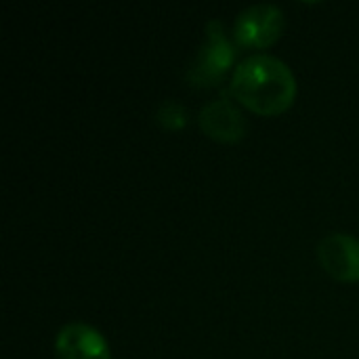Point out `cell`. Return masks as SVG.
I'll use <instances>...</instances> for the list:
<instances>
[{
  "instance_id": "obj_1",
  "label": "cell",
  "mask_w": 359,
  "mask_h": 359,
  "mask_svg": "<svg viewBox=\"0 0 359 359\" xmlns=\"http://www.w3.org/2000/svg\"><path fill=\"white\" fill-rule=\"evenodd\" d=\"M231 95L259 116H278L294 103L297 78L280 57L257 53L236 65Z\"/></svg>"
},
{
  "instance_id": "obj_2",
  "label": "cell",
  "mask_w": 359,
  "mask_h": 359,
  "mask_svg": "<svg viewBox=\"0 0 359 359\" xmlns=\"http://www.w3.org/2000/svg\"><path fill=\"white\" fill-rule=\"evenodd\" d=\"M233 59H236L233 42L225 34L223 23L212 19L206 25V38L187 69V78L196 86H215L229 72Z\"/></svg>"
},
{
  "instance_id": "obj_3",
  "label": "cell",
  "mask_w": 359,
  "mask_h": 359,
  "mask_svg": "<svg viewBox=\"0 0 359 359\" xmlns=\"http://www.w3.org/2000/svg\"><path fill=\"white\" fill-rule=\"evenodd\" d=\"M284 25L286 17L278 4L257 2L238 13L233 23V36L244 46L265 48L282 36Z\"/></svg>"
},
{
  "instance_id": "obj_4",
  "label": "cell",
  "mask_w": 359,
  "mask_h": 359,
  "mask_svg": "<svg viewBox=\"0 0 359 359\" xmlns=\"http://www.w3.org/2000/svg\"><path fill=\"white\" fill-rule=\"evenodd\" d=\"M320 265L339 282H359V238L328 233L318 244Z\"/></svg>"
},
{
  "instance_id": "obj_5",
  "label": "cell",
  "mask_w": 359,
  "mask_h": 359,
  "mask_svg": "<svg viewBox=\"0 0 359 359\" xmlns=\"http://www.w3.org/2000/svg\"><path fill=\"white\" fill-rule=\"evenodd\" d=\"M200 128L215 141L236 143L246 135V118L242 109L225 95L208 101L198 116Z\"/></svg>"
},
{
  "instance_id": "obj_6",
  "label": "cell",
  "mask_w": 359,
  "mask_h": 359,
  "mask_svg": "<svg viewBox=\"0 0 359 359\" xmlns=\"http://www.w3.org/2000/svg\"><path fill=\"white\" fill-rule=\"evenodd\" d=\"M55 355L57 359H109V345L97 328L72 322L57 332Z\"/></svg>"
},
{
  "instance_id": "obj_7",
  "label": "cell",
  "mask_w": 359,
  "mask_h": 359,
  "mask_svg": "<svg viewBox=\"0 0 359 359\" xmlns=\"http://www.w3.org/2000/svg\"><path fill=\"white\" fill-rule=\"evenodd\" d=\"M189 120V111L177 99H166L156 109V122L166 130H181Z\"/></svg>"
}]
</instances>
